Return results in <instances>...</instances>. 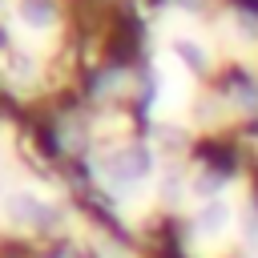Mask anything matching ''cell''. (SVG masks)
Instances as JSON below:
<instances>
[{
  "label": "cell",
  "instance_id": "7a4b0ae2",
  "mask_svg": "<svg viewBox=\"0 0 258 258\" xmlns=\"http://www.w3.org/2000/svg\"><path fill=\"white\" fill-rule=\"evenodd\" d=\"M8 214H12L16 222H48V218H52L48 206H40L32 194H12V198H8Z\"/></svg>",
  "mask_w": 258,
  "mask_h": 258
},
{
  "label": "cell",
  "instance_id": "5b68a950",
  "mask_svg": "<svg viewBox=\"0 0 258 258\" xmlns=\"http://www.w3.org/2000/svg\"><path fill=\"white\" fill-rule=\"evenodd\" d=\"M177 52H181V56H185V60H189V64H198V69H202V64H206V52H202V48H198V44H185V40H177Z\"/></svg>",
  "mask_w": 258,
  "mask_h": 258
},
{
  "label": "cell",
  "instance_id": "3957f363",
  "mask_svg": "<svg viewBox=\"0 0 258 258\" xmlns=\"http://www.w3.org/2000/svg\"><path fill=\"white\" fill-rule=\"evenodd\" d=\"M226 222H230V206H226V202H206V206H202V214H198V226H202L206 234L226 230Z\"/></svg>",
  "mask_w": 258,
  "mask_h": 258
},
{
  "label": "cell",
  "instance_id": "6da1fadb",
  "mask_svg": "<svg viewBox=\"0 0 258 258\" xmlns=\"http://www.w3.org/2000/svg\"><path fill=\"white\" fill-rule=\"evenodd\" d=\"M145 173H149V149L133 145V149L117 153V169H113L117 181H137V177H145Z\"/></svg>",
  "mask_w": 258,
  "mask_h": 258
},
{
  "label": "cell",
  "instance_id": "277c9868",
  "mask_svg": "<svg viewBox=\"0 0 258 258\" xmlns=\"http://www.w3.org/2000/svg\"><path fill=\"white\" fill-rule=\"evenodd\" d=\"M20 16H24V24H32V28H44V24H52V4L48 0H24V8H20Z\"/></svg>",
  "mask_w": 258,
  "mask_h": 258
}]
</instances>
